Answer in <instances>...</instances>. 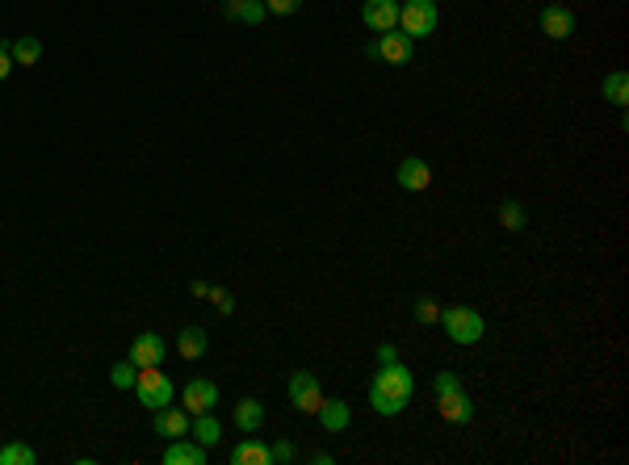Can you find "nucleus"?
<instances>
[{
  "label": "nucleus",
  "instance_id": "8",
  "mask_svg": "<svg viewBox=\"0 0 629 465\" xmlns=\"http://www.w3.org/2000/svg\"><path fill=\"white\" fill-rule=\"evenodd\" d=\"M399 9L403 0H361V22L378 34L399 30Z\"/></svg>",
  "mask_w": 629,
  "mask_h": 465
},
{
  "label": "nucleus",
  "instance_id": "5",
  "mask_svg": "<svg viewBox=\"0 0 629 465\" xmlns=\"http://www.w3.org/2000/svg\"><path fill=\"white\" fill-rule=\"evenodd\" d=\"M365 54H369V59H382V64L403 67V64H412L415 43L403 30H386V34H378V38L365 46Z\"/></svg>",
  "mask_w": 629,
  "mask_h": 465
},
{
  "label": "nucleus",
  "instance_id": "24",
  "mask_svg": "<svg viewBox=\"0 0 629 465\" xmlns=\"http://www.w3.org/2000/svg\"><path fill=\"white\" fill-rule=\"evenodd\" d=\"M0 465H34V449L22 440L0 444Z\"/></svg>",
  "mask_w": 629,
  "mask_h": 465
},
{
  "label": "nucleus",
  "instance_id": "10",
  "mask_svg": "<svg viewBox=\"0 0 629 465\" xmlns=\"http://www.w3.org/2000/svg\"><path fill=\"white\" fill-rule=\"evenodd\" d=\"M181 407L189 415L215 411V407H218V386H215V381H206V378H194L189 386L181 390Z\"/></svg>",
  "mask_w": 629,
  "mask_h": 465
},
{
  "label": "nucleus",
  "instance_id": "13",
  "mask_svg": "<svg viewBox=\"0 0 629 465\" xmlns=\"http://www.w3.org/2000/svg\"><path fill=\"white\" fill-rule=\"evenodd\" d=\"M164 465H206V444H197L194 436H176L164 449Z\"/></svg>",
  "mask_w": 629,
  "mask_h": 465
},
{
  "label": "nucleus",
  "instance_id": "15",
  "mask_svg": "<svg viewBox=\"0 0 629 465\" xmlns=\"http://www.w3.org/2000/svg\"><path fill=\"white\" fill-rule=\"evenodd\" d=\"M155 415V436H168V440H176V436H189V411L185 407H160V411H152Z\"/></svg>",
  "mask_w": 629,
  "mask_h": 465
},
{
  "label": "nucleus",
  "instance_id": "29",
  "mask_svg": "<svg viewBox=\"0 0 629 465\" xmlns=\"http://www.w3.org/2000/svg\"><path fill=\"white\" fill-rule=\"evenodd\" d=\"M273 461H282V465L298 461V449H294L290 440H277V444H273Z\"/></svg>",
  "mask_w": 629,
  "mask_h": 465
},
{
  "label": "nucleus",
  "instance_id": "11",
  "mask_svg": "<svg viewBox=\"0 0 629 465\" xmlns=\"http://www.w3.org/2000/svg\"><path fill=\"white\" fill-rule=\"evenodd\" d=\"M164 357H168V344H164V336H155V331H143V336L131 340V361H135V369L164 365Z\"/></svg>",
  "mask_w": 629,
  "mask_h": 465
},
{
  "label": "nucleus",
  "instance_id": "18",
  "mask_svg": "<svg viewBox=\"0 0 629 465\" xmlns=\"http://www.w3.org/2000/svg\"><path fill=\"white\" fill-rule=\"evenodd\" d=\"M189 436H194L197 444H206V449H215L218 440H223V423L215 420V411H202L189 420Z\"/></svg>",
  "mask_w": 629,
  "mask_h": 465
},
{
  "label": "nucleus",
  "instance_id": "27",
  "mask_svg": "<svg viewBox=\"0 0 629 465\" xmlns=\"http://www.w3.org/2000/svg\"><path fill=\"white\" fill-rule=\"evenodd\" d=\"M265 9H269L273 17H290V13L303 9V0H265Z\"/></svg>",
  "mask_w": 629,
  "mask_h": 465
},
{
  "label": "nucleus",
  "instance_id": "28",
  "mask_svg": "<svg viewBox=\"0 0 629 465\" xmlns=\"http://www.w3.org/2000/svg\"><path fill=\"white\" fill-rule=\"evenodd\" d=\"M210 302H215L218 314H231V311H235V298H231L227 290H215V285H210Z\"/></svg>",
  "mask_w": 629,
  "mask_h": 465
},
{
  "label": "nucleus",
  "instance_id": "26",
  "mask_svg": "<svg viewBox=\"0 0 629 465\" xmlns=\"http://www.w3.org/2000/svg\"><path fill=\"white\" fill-rule=\"evenodd\" d=\"M412 314H415V323L433 327L436 319H441V302H436V298H428V293H420V298L412 302Z\"/></svg>",
  "mask_w": 629,
  "mask_h": 465
},
{
  "label": "nucleus",
  "instance_id": "25",
  "mask_svg": "<svg viewBox=\"0 0 629 465\" xmlns=\"http://www.w3.org/2000/svg\"><path fill=\"white\" fill-rule=\"evenodd\" d=\"M135 378H139V369H135V361H118V365L109 369V386L114 390H135Z\"/></svg>",
  "mask_w": 629,
  "mask_h": 465
},
{
  "label": "nucleus",
  "instance_id": "4",
  "mask_svg": "<svg viewBox=\"0 0 629 465\" xmlns=\"http://www.w3.org/2000/svg\"><path fill=\"white\" fill-rule=\"evenodd\" d=\"M436 22H441V13H436V0H403L399 9V30L420 43L428 34H436Z\"/></svg>",
  "mask_w": 629,
  "mask_h": 465
},
{
  "label": "nucleus",
  "instance_id": "20",
  "mask_svg": "<svg viewBox=\"0 0 629 465\" xmlns=\"http://www.w3.org/2000/svg\"><path fill=\"white\" fill-rule=\"evenodd\" d=\"M9 54L17 67H34L38 59H43V43L34 38V34H22V38H13L9 43Z\"/></svg>",
  "mask_w": 629,
  "mask_h": 465
},
{
  "label": "nucleus",
  "instance_id": "7",
  "mask_svg": "<svg viewBox=\"0 0 629 465\" xmlns=\"http://www.w3.org/2000/svg\"><path fill=\"white\" fill-rule=\"evenodd\" d=\"M436 411H441L445 423H470L474 420V402H470V394L462 386H445L436 390Z\"/></svg>",
  "mask_w": 629,
  "mask_h": 465
},
{
  "label": "nucleus",
  "instance_id": "17",
  "mask_svg": "<svg viewBox=\"0 0 629 465\" xmlns=\"http://www.w3.org/2000/svg\"><path fill=\"white\" fill-rule=\"evenodd\" d=\"M223 13H227L231 22H244V25H261L265 17H269L265 0H227V5H223Z\"/></svg>",
  "mask_w": 629,
  "mask_h": 465
},
{
  "label": "nucleus",
  "instance_id": "2",
  "mask_svg": "<svg viewBox=\"0 0 629 465\" xmlns=\"http://www.w3.org/2000/svg\"><path fill=\"white\" fill-rule=\"evenodd\" d=\"M441 327H445V336L462 348H474L478 340L487 336V323H483V314L474 306H441Z\"/></svg>",
  "mask_w": 629,
  "mask_h": 465
},
{
  "label": "nucleus",
  "instance_id": "16",
  "mask_svg": "<svg viewBox=\"0 0 629 465\" xmlns=\"http://www.w3.org/2000/svg\"><path fill=\"white\" fill-rule=\"evenodd\" d=\"M227 461H231V465H273V449L248 432V440H239L235 449H231Z\"/></svg>",
  "mask_w": 629,
  "mask_h": 465
},
{
  "label": "nucleus",
  "instance_id": "21",
  "mask_svg": "<svg viewBox=\"0 0 629 465\" xmlns=\"http://www.w3.org/2000/svg\"><path fill=\"white\" fill-rule=\"evenodd\" d=\"M206 348H210V336L202 331V327H185L181 336H176V352H181L185 361H197Z\"/></svg>",
  "mask_w": 629,
  "mask_h": 465
},
{
  "label": "nucleus",
  "instance_id": "22",
  "mask_svg": "<svg viewBox=\"0 0 629 465\" xmlns=\"http://www.w3.org/2000/svg\"><path fill=\"white\" fill-rule=\"evenodd\" d=\"M600 93H604L608 105L625 109V101H629V76H625V72H608L604 84H600Z\"/></svg>",
  "mask_w": 629,
  "mask_h": 465
},
{
  "label": "nucleus",
  "instance_id": "3",
  "mask_svg": "<svg viewBox=\"0 0 629 465\" xmlns=\"http://www.w3.org/2000/svg\"><path fill=\"white\" fill-rule=\"evenodd\" d=\"M135 394H139V402L147 407V411H160V407H168V402L176 399V386H173V378H168L160 365H152V369H139V378H135Z\"/></svg>",
  "mask_w": 629,
  "mask_h": 465
},
{
  "label": "nucleus",
  "instance_id": "12",
  "mask_svg": "<svg viewBox=\"0 0 629 465\" xmlns=\"http://www.w3.org/2000/svg\"><path fill=\"white\" fill-rule=\"evenodd\" d=\"M542 34L554 38V43H563L575 34V13L566 9V5H545L542 9Z\"/></svg>",
  "mask_w": 629,
  "mask_h": 465
},
{
  "label": "nucleus",
  "instance_id": "30",
  "mask_svg": "<svg viewBox=\"0 0 629 465\" xmlns=\"http://www.w3.org/2000/svg\"><path fill=\"white\" fill-rule=\"evenodd\" d=\"M13 54H9V43H0V80H9V72H13Z\"/></svg>",
  "mask_w": 629,
  "mask_h": 465
},
{
  "label": "nucleus",
  "instance_id": "31",
  "mask_svg": "<svg viewBox=\"0 0 629 465\" xmlns=\"http://www.w3.org/2000/svg\"><path fill=\"white\" fill-rule=\"evenodd\" d=\"M391 361H399L394 344H378V365H391Z\"/></svg>",
  "mask_w": 629,
  "mask_h": 465
},
{
  "label": "nucleus",
  "instance_id": "9",
  "mask_svg": "<svg viewBox=\"0 0 629 465\" xmlns=\"http://www.w3.org/2000/svg\"><path fill=\"white\" fill-rule=\"evenodd\" d=\"M394 181H399V189H407V193H424V189L433 184V168H428V160H420V155H407V160H399V168H394Z\"/></svg>",
  "mask_w": 629,
  "mask_h": 465
},
{
  "label": "nucleus",
  "instance_id": "14",
  "mask_svg": "<svg viewBox=\"0 0 629 465\" xmlns=\"http://www.w3.org/2000/svg\"><path fill=\"white\" fill-rule=\"evenodd\" d=\"M314 420H319V428L324 432H344L348 423H353V411H348V402L344 399H324L319 402V411H314Z\"/></svg>",
  "mask_w": 629,
  "mask_h": 465
},
{
  "label": "nucleus",
  "instance_id": "6",
  "mask_svg": "<svg viewBox=\"0 0 629 465\" xmlns=\"http://www.w3.org/2000/svg\"><path fill=\"white\" fill-rule=\"evenodd\" d=\"M285 390H290V407L298 415H314L319 411V402H324V390H319V378H314L311 369H298Z\"/></svg>",
  "mask_w": 629,
  "mask_h": 465
},
{
  "label": "nucleus",
  "instance_id": "32",
  "mask_svg": "<svg viewBox=\"0 0 629 465\" xmlns=\"http://www.w3.org/2000/svg\"><path fill=\"white\" fill-rule=\"evenodd\" d=\"M194 298H210V285L206 282H194Z\"/></svg>",
  "mask_w": 629,
  "mask_h": 465
},
{
  "label": "nucleus",
  "instance_id": "23",
  "mask_svg": "<svg viewBox=\"0 0 629 465\" xmlns=\"http://www.w3.org/2000/svg\"><path fill=\"white\" fill-rule=\"evenodd\" d=\"M524 223H529V214H524L521 202H512V197H504V202H499V227L512 231V235H521Z\"/></svg>",
  "mask_w": 629,
  "mask_h": 465
},
{
  "label": "nucleus",
  "instance_id": "1",
  "mask_svg": "<svg viewBox=\"0 0 629 465\" xmlns=\"http://www.w3.org/2000/svg\"><path fill=\"white\" fill-rule=\"evenodd\" d=\"M415 394V373L403 361H391V365H382L369 381V407L378 415H399Z\"/></svg>",
  "mask_w": 629,
  "mask_h": 465
},
{
  "label": "nucleus",
  "instance_id": "19",
  "mask_svg": "<svg viewBox=\"0 0 629 465\" xmlns=\"http://www.w3.org/2000/svg\"><path fill=\"white\" fill-rule=\"evenodd\" d=\"M265 423V402L261 399H239L235 402V428L239 432H261Z\"/></svg>",
  "mask_w": 629,
  "mask_h": 465
}]
</instances>
